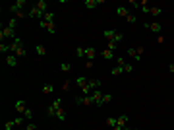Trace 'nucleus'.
<instances>
[{
	"label": "nucleus",
	"instance_id": "412c9836",
	"mask_svg": "<svg viewBox=\"0 0 174 130\" xmlns=\"http://www.w3.org/2000/svg\"><path fill=\"white\" fill-rule=\"evenodd\" d=\"M116 124H118V118H114V117H108V118H107V126H110V128H114Z\"/></svg>",
	"mask_w": 174,
	"mask_h": 130
},
{
	"label": "nucleus",
	"instance_id": "b1692460",
	"mask_svg": "<svg viewBox=\"0 0 174 130\" xmlns=\"http://www.w3.org/2000/svg\"><path fill=\"white\" fill-rule=\"evenodd\" d=\"M37 54H39V56H45L46 54V49H45V45H37Z\"/></svg>",
	"mask_w": 174,
	"mask_h": 130
},
{
	"label": "nucleus",
	"instance_id": "393cba45",
	"mask_svg": "<svg viewBox=\"0 0 174 130\" xmlns=\"http://www.w3.org/2000/svg\"><path fill=\"white\" fill-rule=\"evenodd\" d=\"M43 19H45V22H46V23H52V19H54V14H52V12H46V14H45V18H43Z\"/></svg>",
	"mask_w": 174,
	"mask_h": 130
},
{
	"label": "nucleus",
	"instance_id": "49530a36",
	"mask_svg": "<svg viewBox=\"0 0 174 130\" xmlns=\"http://www.w3.org/2000/svg\"><path fill=\"white\" fill-rule=\"evenodd\" d=\"M124 130H139V128H128V126H126V128H124Z\"/></svg>",
	"mask_w": 174,
	"mask_h": 130
},
{
	"label": "nucleus",
	"instance_id": "f3484780",
	"mask_svg": "<svg viewBox=\"0 0 174 130\" xmlns=\"http://www.w3.org/2000/svg\"><path fill=\"white\" fill-rule=\"evenodd\" d=\"M126 124H128V117L126 115H122V117H118V124H116V126H120V128H126Z\"/></svg>",
	"mask_w": 174,
	"mask_h": 130
},
{
	"label": "nucleus",
	"instance_id": "c756f323",
	"mask_svg": "<svg viewBox=\"0 0 174 130\" xmlns=\"http://www.w3.org/2000/svg\"><path fill=\"white\" fill-rule=\"evenodd\" d=\"M15 25H18V18H12V19H8V27L15 29Z\"/></svg>",
	"mask_w": 174,
	"mask_h": 130
},
{
	"label": "nucleus",
	"instance_id": "a211bd4d",
	"mask_svg": "<svg viewBox=\"0 0 174 130\" xmlns=\"http://www.w3.org/2000/svg\"><path fill=\"white\" fill-rule=\"evenodd\" d=\"M87 82H89V80H87V78H83V76H77V80H76V84H77V86H80V87H81V90H83V87H85V86H87Z\"/></svg>",
	"mask_w": 174,
	"mask_h": 130
},
{
	"label": "nucleus",
	"instance_id": "0eeeda50",
	"mask_svg": "<svg viewBox=\"0 0 174 130\" xmlns=\"http://www.w3.org/2000/svg\"><path fill=\"white\" fill-rule=\"evenodd\" d=\"M0 37H12V39H15V29H12V27H8V25H6V27H2V29H0Z\"/></svg>",
	"mask_w": 174,
	"mask_h": 130
},
{
	"label": "nucleus",
	"instance_id": "37998d69",
	"mask_svg": "<svg viewBox=\"0 0 174 130\" xmlns=\"http://www.w3.org/2000/svg\"><path fill=\"white\" fill-rule=\"evenodd\" d=\"M23 117H25V118H31V117H33V113H31V109H29V107H27V111L23 113Z\"/></svg>",
	"mask_w": 174,
	"mask_h": 130
},
{
	"label": "nucleus",
	"instance_id": "72a5a7b5",
	"mask_svg": "<svg viewBox=\"0 0 174 130\" xmlns=\"http://www.w3.org/2000/svg\"><path fill=\"white\" fill-rule=\"evenodd\" d=\"M116 64H118V66H122V68H124V66L128 64V62H126V60L122 58V56H120V58H116Z\"/></svg>",
	"mask_w": 174,
	"mask_h": 130
},
{
	"label": "nucleus",
	"instance_id": "a18cd8bd",
	"mask_svg": "<svg viewBox=\"0 0 174 130\" xmlns=\"http://www.w3.org/2000/svg\"><path fill=\"white\" fill-rule=\"evenodd\" d=\"M168 72H170V74H174V62H172L170 66H168Z\"/></svg>",
	"mask_w": 174,
	"mask_h": 130
},
{
	"label": "nucleus",
	"instance_id": "5701e85b",
	"mask_svg": "<svg viewBox=\"0 0 174 130\" xmlns=\"http://www.w3.org/2000/svg\"><path fill=\"white\" fill-rule=\"evenodd\" d=\"M103 58H104V60H112V51H110V49H104V51H103Z\"/></svg>",
	"mask_w": 174,
	"mask_h": 130
},
{
	"label": "nucleus",
	"instance_id": "4be33fe9",
	"mask_svg": "<svg viewBox=\"0 0 174 130\" xmlns=\"http://www.w3.org/2000/svg\"><path fill=\"white\" fill-rule=\"evenodd\" d=\"M60 70H62V72H64V74H68V72H70V70H72V66H70V62H62V64H60Z\"/></svg>",
	"mask_w": 174,
	"mask_h": 130
},
{
	"label": "nucleus",
	"instance_id": "a878e982",
	"mask_svg": "<svg viewBox=\"0 0 174 130\" xmlns=\"http://www.w3.org/2000/svg\"><path fill=\"white\" fill-rule=\"evenodd\" d=\"M161 12H162V10H161L159 6H153V8L149 10V14H151V16H161Z\"/></svg>",
	"mask_w": 174,
	"mask_h": 130
},
{
	"label": "nucleus",
	"instance_id": "aec40b11",
	"mask_svg": "<svg viewBox=\"0 0 174 130\" xmlns=\"http://www.w3.org/2000/svg\"><path fill=\"white\" fill-rule=\"evenodd\" d=\"M15 56H18V58H23V56L25 54H27V51H25V47H19V49L18 51H15V53H14Z\"/></svg>",
	"mask_w": 174,
	"mask_h": 130
},
{
	"label": "nucleus",
	"instance_id": "f704fd0d",
	"mask_svg": "<svg viewBox=\"0 0 174 130\" xmlns=\"http://www.w3.org/2000/svg\"><path fill=\"white\" fill-rule=\"evenodd\" d=\"M23 118H25V117H18V118H14L15 126H22V124H23Z\"/></svg>",
	"mask_w": 174,
	"mask_h": 130
},
{
	"label": "nucleus",
	"instance_id": "9d476101",
	"mask_svg": "<svg viewBox=\"0 0 174 130\" xmlns=\"http://www.w3.org/2000/svg\"><path fill=\"white\" fill-rule=\"evenodd\" d=\"M15 111H18V115H23L25 111H27V105H25V101L23 99H19V101H15Z\"/></svg>",
	"mask_w": 174,
	"mask_h": 130
},
{
	"label": "nucleus",
	"instance_id": "f8f14e48",
	"mask_svg": "<svg viewBox=\"0 0 174 130\" xmlns=\"http://www.w3.org/2000/svg\"><path fill=\"white\" fill-rule=\"evenodd\" d=\"M101 84H103V82L101 80H99V78H91V80H89V87H91V91H95V90H99V87H101Z\"/></svg>",
	"mask_w": 174,
	"mask_h": 130
},
{
	"label": "nucleus",
	"instance_id": "7ed1b4c3",
	"mask_svg": "<svg viewBox=\"0 0 174 130\" xmlns=\"http://www.w3.org/2000/svg\"><path fill=\"white\" fill-rule=\"evenodd\" d=\"M76 105L91 107V105H95V101H93V97H91V95H83V97H76Z\"/></svg>",
	"mask_w": 174,
	"mask_h": 130
},
{
	"label": "nucleus",
	"instance_id": "dca6fc26",
	"mask_svg": "<svg viewBox=\"0 0 174 130\" xmlns=\"http://www.w3.org/2000/svg\"><path fill=\"white\" fill-rule=\"evenodd\" d=\"M6 64L8 66H15V64H18V56H15V54H8L6 56Z\"/></svg>",
	"mask_w": 174,
	"mask_h": 130
},
{
	"label": "nucleus",
	"instance_id": "2eb2a0df",
	"mask_svg": "<svg viewBox=\"0 0 174 130\" xmlns=\"http://www.w3.org/2000/svg\"><path fill=\"white\" fill-rule=\"evenodd\" d=\"M35 6L41 10V12H45L46 14V8H49V2L46 0H39V2H35Z\"/></svg>",
	"mask_w": 174,
	"mask_h": 130
},
{
	"label": "nucleus",
	"instance_id": "79ce46f5",
	"mask_svg": "<svg viewBox=\"0 0 174 130\" xmlns=\"http://www.w3.org/2000/svg\"><path fill=\"white\" fill-rule=\"evenodd\" d=\"M95 66V60H85V68H93Z\"/></svg>",
	"mask_w": 174,
	"mask_h": 130
},
{
	"label": "nucleus",
	"instance_id": "ddd939ff",
	"mask_svg": "<svg viewBox=\"0 0 174 130\" xmlns=\"http://www.w3.org/2000/svg\"><path fill=\"white\" fill-rule=\"evenodd\" d=\"M97 4H103V0H99V2H97V0H85V2H83V6H85L87 10H93Z\"/></svg>",
	"mask_w": 174,
	"mask_h": 130
},
{
	"label": "nucleus",
	"instance_id": "bb28decb",
	"mask_svg": "<svg viewBox=\"0 0 174 130\" xmlns=\"http://www.w3.org/2000/svg\"><path fill=\"white\" fill-rule=\"evenodd\" d=\"M56 118H60V121H66V111H64V109H60V111L56 113Z\"/></svg>",
	"mask_w": 174,
	"mask_h": 130
},
{
	"label": "nucleus",
	"instance_id": "20e7f679",
	"mask_svg": "<svg viewBox=\"0 0 174 130\" xmlns=\"http://www.w3.org/2000/svg\"><path fill=\"white\" fill-rule=\"evenodd\" d=\"M143 27H145V29H149V31H153V33H157V35H159V33H161V29H162V25H161L159 22H145V23H143Z\"/></svg>",
	"mask_w": 174,
	"mask_h": 130
},
{
	"label": "nucleus",
	"instance_id": "a19ab883",
	"mask_svg": "<svg viewBox=\"0 0 174 130\" xmlns=\"http://www.w3.org/2000/svg\"><path fill=\"white\" fill-rule=\"evenodd\" d=\"M70 84H72V82H70V80H66L64 84H62V90H64V91H68V90H70Z\"/></svg>",
	"mask_w": 174,
	"mask_h": 130
},
{
	"label": "nucleus",
	"instance_id": "4c0bfd02",
	"mask_svg": "<svg viewBox=\"0 0 174 130\" xmlns=\"http://www.w3.org/2000/svg\"><path fill=\"white\" fill-rule=\"evenodd\" d=\"M116 47H118V43H114V41H108V45H107V49H110V51H114Z\"/></svg>",
	"mask_w": 174,
	"mask_h": 130
},
{
	"label": "nucleus",
	"instance_id": "ea45409f",
	"mask_svg": "<svg viewBox=\"0 0 174 130\" xmlns=\"http://www.w3.org/2000/svg\"><path fill=\"white\" fill-rule=\"evenodd\" d=\"M126 19H128L130 23H135V22H138V18H135L134 14H130V16H128V18H126Z\"/></svg>",
	"mask_w": 174,
	"mask_h": 130
},
{
	"label": "nucleus",
	"instance_id": "4468645a",
	"mask_svg": "<svg viewBox=\"0 0 174 130\" xmlns=\"http://www.w3.org/2000/svg\"><path fill=\"white\" fill-rule=\"evenodd\" d=\"M116 14H118L120 18H128V16H130V12H128V8H126V6H118V8H116Z\"/></svg>",
	"mask_w": 174,
	"mask_h": 130
},
{
	"label": "nucleus",
	"instance_id": "6e6552de",
	"mask_svg": "<svg viewBox=\"0 0 174 130\" xmlns=\"http://www.w3.org/2000/svg\"><path fill=\"white\" fill-rule=\"evenodd\" d=\"M29 16H31L33 19H43V18H45V12H41L37 6H33V8L29 10Z\"/></svg>",
	"mask_w": 174,
	"mask_h": 130
},
{
	"label": "nucleus",
	"instance_id": "c9c22d12",
	"mask_svg": "<svg viewBox=\"0 0 174 130\" xmlns=\"http://www.w3.org/2000/svg\"><path fill=\"white\" fill-rule=\"evenodd\" d=\"M124 72H126V74H131V72H134V66H131V64H126V66H124Z\"/></svg>",
	"mask_w": 174,
	"mask_h": 130
},
{
	"label": "nucleus",
	"instance_id": "9b49d317",
	"mask_svg": "<svg viewBox=\"0 0 174 130\" xmlns=\"http://www.w3.org/2000/svg\"><path fill=\"white\" fill-rule=\"evenodd\" d=\"M95 56H97V51L93 47H85V60H95Z\"/></svg>",
	"mask_w": 174,
	"mask_h": 130
},
{
	"label": "nucleus",
	"instance_id": "cd10ccee",
	"mask_svg": "<svg viewBox=\"0 0 174 130\" xmlns=\"http://www.w3.org/2000/svg\"><path fill=\"white\" fill-rule=\"evenodd\" d=\"M46 31H49V33L52 35V33H56V25H54V22H52V23H49V25H46Z\"/></svg>",
	"mask_w": 174,
	"mask_h": 130
},
{
	"label": "nucleus",
	"instance_id": "6ab92c4d",
	"mask_svg": "<svg viewBox=\"0 0 174 130\" xmlns=\"http://www.w3.org/2000/svg\"><path fill=\"white\" fill-rule=\"evenodd\" d=\"M76 56L77 58H85V47H76Z\"/></svg>",
	"mask_w": 174,
	"mask_h": 130
},
{
	"label": "nucleus",
	"instance_id": "1a4fd4ad",
	"mask_svg": "<svg viewBox=\"0 0 174 130\" xmlns=\"http://www.w3.org/2000/svg\"><path fill=\"white\" fill-rule=\"evenodd\" d=\"M25 4H27V2H25V0H15V2L12 4V6H10V12H19V10H23V6H25Z\"/></svg>",
	"mask_w": 174,
	"mask_h": 130
},
{
	"label": "nucleus",
	"instance_id": "c03bdc74",
	"mask_svg": "<svg viewBox=\"0 0 174 130\" xmlns=\"http://www.w3.org/2000/svg\"><path fill=\"white\" fill-rule=\"evenodd\" d=\"M25 130H37V126H35V124H27V126H25Z\"/></svg>",
	"mask_w": 174,
	"mask_h": 130
},
{
	"label": "nucleus",
	"instance_id": "e433bc0d",
	"mask_svg": "<svg viewBox=\"0 0 174 130\" xmlns=\"http://www.w3.org/2000/svg\"><path fill=\"white\" fill-rule=\"evenodd\" d=\"M108 101H112V95H110V93H104V95H103V103H108Z\"/></svg>",
	"mask_w": 174,
	"mask_h": 130
},
{
	"label": "nucleus",
	"instance_id": "c85d7f7f",
	"mask_svg": "<svg viewBox=\"0 0 174 130\" xmlns=\"http://www.w3.org/2000/svg\"><path fill=\"white\" fill-rule=\"evenodd\" d=\"M122 72H124V68H122V66H116V68H112V76H120Z\"/></svg>",
	"mask_w": 174,
	"mask_h": 130
},
{
	"label": "nucleus",
	"instance_id": "473e14b6",
	"mask_svg": "<svg viewBox=\"0 0 174 130\" xmlns=\"http://www.w3.org/2000/svg\"><path fill=\"white\" fill-rule=\"evenodd\" d=\"M14 126H15V122H14V121H8L6 124H4V130H12Z\"/></svg>",
	"mask_w": 174,
	"mask_h": 130
},
{
	"label": "nucleus",
	"instance_id": "2f4dec72",
	"mask_svg": "<svg viewBox=\"0 0 174 130\" xmlns=\"http://www.w3.org/2000/svg\"><path fill=\"white\" fill-rule=\"evenodd\" d=\"M52 91H54V87H52V86H45V87H43V93H45V95H49V93H52Z\"/></svg>",
	"mask_w": 174,
	"mask_h": 130
},
{
	"label": "nucleus",
	"instance_id": "f257e3e1",
	"mask_svg": "<svg viewBox=\"0 0 174 130\" xmlns=\"http://www.w3.org/2000/svg\"><path fill=\"white\" fill-rule=\"evenodd\" d=\"M104 37H107L108 41H114V43H120V41L124 39V35L122 33H118V31H114V29H104Z\"/></svg>",
	"mask_w": 174,
	"mask_h": 130
},
{
	"label": "nucleus",
	"instance_id": "f03ea898",
	"mask_svg": "<svg viewBox=\"0 0 174 130\" xmlns=\"http://www.w3.org/2000/svg\"><path fill=\"white\" fill-rule=\"evenodd\" d=\"M60 109H62V101L60 99H54V101L50 103V107L46 109V113H49V117H56V113L60 111Z\"/></svg>",
	"mask_w": 174,
	"mask_h": 130
},
{
	"label": "nucleus",
	"instance_id": "58836bf2",
	"mask_svg": "<svg viewBox=\"0 0 174 130\" xmlns=\"http://www.w3.org/2000/svg\"><path fill=\"white\" fill-rule=\"evenodd\" d=\"M8 51H10V45H0V53H8Z\"/></svg>",
	"mask_w": 174,
	"mask_h": 130
},
{
	"label": "nucleus",
	"instance_id": "39448f33",
	"mask_svg": "<svg viewBox=\"0 0 174 130\" xmlns=\"http://www.w3.org/2000/svg\"><path fill=\"white\" fill-rule=\"evenodd\" d=\"M128 56H131L134 60H141V58H143V47H138V49H128Z\"/></svg>",
	"mask_w": 174,
	"mask_h": 130
},
{
	"label": "nucleus",
	"instance_id": "423d86ee",
	"mask_svg": "<svg viewBox=\"0 0 174 130\" xmlns=\"http://www.w3.org/2000/svg\"><path fill=\"white\" fill-rule=\"evenodd\" d=\"M103 95H104V93L101 90H95L91 93V97H93V101H95V105H97V107H103L104 105V103H103Z\"/></svg>",
	"mask_w": 174,
	"mask_h": 130
},
{
	"label": "nucleus",
	"instance_id": "7c9ffc66",
	"mask_svg": "<svg viewBox=\"0 0 174 130\" xmlns=\"http://www.w3.org/2000/svg\"><path fill=\"white\" fill-rule=\"evenodd\" d=\"M27 16H29V14H25L23 10H19V12H15V18H18V19H23V18H27Z\"/></svg>",
	"mask_w": 174,
	"mask_h": 130
}]
</instances>
